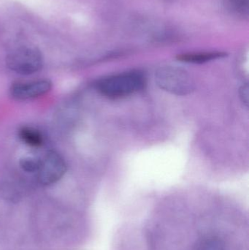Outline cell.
<instances>
[{"label": "cell", "instance_id": "1", "mask_svg": "<svg viewBox=\"0 0 249 250\" xmlns=\"http://www.w3.org/2000/svg\"><path fill=\"white\" fill-rule=\"evenodd\" d=\"M146 85L144 75L139 71L125 72L99 79L95 83L96 90L111 99L125 98L143 90Z\"/></svg>", "mask_w": 249, "mask_h": 250}, {"label": "cell", "instance_id": "2", "mask_svg": "<svg viewBox=\"0 0 249 250\" xmlns=\"http://www.w3.org/2000/svg\"><path fill=\"white\" fill-rule=\"evenodd\" d=\"M155 82L162 90L178 96L190 95L194 89V82L191 76L186 70L172 66L158 69Z\"/></svg>", "mask_w": 249, "mask_h": 250}, {"label": "cell", "instance_id": "3", "mask_svg": "<svg viewBox=\"0 0 249 250\" xmlns=\"http://www.w3.org/2000/svg\"><path fill=\"white\" fill-rule=\"evenodd\" d=\"M6 64L17 74L29 76L42 68L43 57L36 47L22 45L9 53L6 57Z\"/></svg>", "mask_w": 249, "mask_h": 250}, {"label": "cell", "instance_id": "4", "mask_svg": "<svg viewBox=\"0 0 249 250\" xmlns=\"http://www.w3.org/2000/svg\"><path fill=\"white\" fill-rule=\"evenodd\" d=\"M64 157L57 151H50L39 162L36 173L37 181L42 186H49L58 182L67 171Z\"/></svg>", "mask_w": 249, "mask_h": 250}, {"label": "cell", "instance_id": "5", "mask_svg": "<svg viewBox=\"0 0 249 250\" xmlns=\"http://www.w3.org/2000/svg\"><path fill=\"white\" fill-rule=\"evenodd\" d=\"M52 83L48 79H39L32 82H19L10 86V97L19 101H30L43 96L51 91Z\"/></svg>", "mask_w": 249, "mask_h": 250}, {"label": "cell", "instance_id": "6", "mask_svg": "<svg viewBox=\"0 0 249 250\" xmlns=\"http://www.w3.org/2000/svg\"><path fill=\"white\" fill-rule=\"evenodd\" d=\"M18 137L20 142L32 148H39L45 144L43 134L34 126H20L18 130Z\"/></svg>", "mask_w": 249, "mask_h": 250}, {"label": "cell", "instance_id": "7", "mask_svg": "<svg viewBox=\"0 0 249 250\" xmlns=\"http://www.w3.org/2000/svg\"><path fill=\"white\" fill-rule=\"evenodd\" d=\"M227 54L219 51H209V52L186 53L179 54L177 59L183 62L192 63V64H203L212 60L224 58Z\"/></svg>", "mask_w": 249, "mask_h": 250}, {"label": "cell", "instance_id": "8", "mask_svg": "<svg viewBox=\"0 0 249 250\" xmlns=\"http://www.w3.org/2000/svg\"><path fill=\"white\" fill-rule=\"evenodd\" d=\"M226 5L228 10L234 14L248 16L249 0H228Z\"/></svg>", "mask_w": 249, "mask_h": 250}, {"label": "cell", "instance_id": "9", "mask_svg": "<svg viewBox=\"0 0 249 250\" xmlns=\"http://www.w3.org/2000/svg\"><path fill=\"white\" fill-rule=\"evenodd\" d=\"M40 159L33 156H25L19 160V166L26 173H36L39 166Z\"/></svg>", "mask_w": 249, "mask_h": 250}, {"label": "cell", "instance_id": "10", "mask_svg": "<svg viewBox=\"0 0 249 250\" xmlns=\"http://www.w3.org/2000/svg\"><path fill=\"white\" fill-rule=\"evenodd\" d=\"M240 98H241V101L243 104L245 105L247 108L249 107V88L248 83L243 85L240 89Z\"/></svg>", "mask_w": 249, "mask_h": 250}]
</instances>
